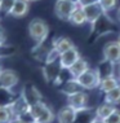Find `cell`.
I'll list each match as a JSON object with an SVG mask.
<instances>
[{"mask_svg": "<svg viewBox=\"0 0 120 123\" xmlns=\"http://www.w3.org/2000/svg\"><path fill=\"white\" fill-rule=\"evenodd\" d=\"M81 91V88H80V86L76 83L75 79H70V80H66L65 84H63L62 87V93H65L66 96H70V95H74L76 92Z\"/></svg>", "mask_w": 120, "mask_h": 123, "instance_id": "cell-19", "label": "cell"}, {"mask_svg": "<svg viewBox=\"0 0 120 123\" xmlns=\"http://www.w3.org/2000/svg\"><path fill=\"white\" fill-rule=\"evenodd\" d=\"M103 58L111 65L120 64V44L116 40L109 42L103 47Z\"/></svg>", "mask_w": 120, "mask_h": 123, "instance_id": "cell-6", "label": "cell"}, {"mask_svg": "<svg viewBox=\"0 0 120 123\" xmlns=\"http://www.w3.org/2000/svg\"><path fill=\"white\" fill-rule=\"evenodd\" d=\"M12 113L8 104L0 105V123H9L12 119Z\"/></svg>", "mask_w": 120, "mask_h": 123, "instance_id": "cell-21", "label": "cell"}, {"mask_svg": "<svg viewBox=\"0 0 120 123\" xmlns=\"http://www.w3.org/2000/svg\"><path fill=\"white\" fill-rule=\"evenodd\" d=\"M105 102H107L110 105H118L120 104V84L114 89L109 91L107 93H105Z\"/></svg>", "mask_w": 120, "mask_h": 123, "instance_id": "cell-18", "label": "cell"}, {"mask_svg": "<svg viewBox=\"0 0 120 123\" xmlns=\"http://www.w3.org/2000/svg\"><path fill=\"white\" fill-rule=\"evenodd\" d=\"M27 115L31 119V122L35 123H52L56 119L53 110L45 102H43V100L29 106Z\"/></svg>", "mask_w": 120, "mask_h": 123, "instance_id": "cell-1", "label": "cell"}, {"mask_svg": "<svg viewBox=\"0 0 120 123\" xmlns=\"http://www.w3.org/2000/svg\"><path fill=\"white\" fill-rule=\"evenodd\" d=\"M116 17H118L119 22H120V6H118V9H116Z\"/></svg>", "mask_w": 120, "mask_h": 123, "instance_id": "cell-28", "label": "cell"}, {"mask_svg": "<svg viewBox=\"0 0 120 123\" xmlns=\"http://www.w3.org/2000/svg\"><path fill=\"white\" fill-rule=\"evenodd\" d=\"M80 57H81V56H80V53H79V51H78L76 47L69 49V51H66V52H63V53L59 55V57H58L59 68H61L62 70H69V69L71 68V66L74 65Z\"/></svg>", "mask_w": 120, "mask_h": 123, "instance_id": "cell-8", "label": "cell"}, {"mask_svg": "<svg viewBox=\"0 0 120 123\" xmlns=\"http://www.w3.org/2000/svg\"><path fill=\"white\" fill-rule=\"evenodd\" d=\"M69 22H71V24L75 25V26H81L86 22L84 11H83L81 6H78V8L72 12V14L70 16V18H69Z\"/></svg>", "mask_w": 120, "mask_h": 123, "instance_id": "cell-16", "label": "cell"}, {"mask_svg": "<svg viewBox=\"0 0 120 123\" xmlns=\"http://www.w3.org/2000/svg\"><path fill=\"white\" fill-rule=\"evenodd\" d=\"M115 109L116 108L114 105H110V104H107V102H103L102 105H99L97 108V110H96V118L105 121V119L107 118L109 115L115 110Z\"/></svg>", "mask_w": 120, "mask_h": 123, "instance_id": "cell-17", "label": "cell"}, {"mask_svg": "<svg viewBox=\"0 0 120 123\" xmlns=\"http://www.w3.org/2000/svg\"><path fill=\"white\" fill-rule=\"evenodd\" d=\"M29 35L32 39L36 45H40L45 42V39L49 35V26L44 19L35 18L29 24Z\"/></svg>", "mask_w": 120, "mask_h": 123, "instance_id": "cell-2", "label": "cell"}, {"mask_svg": "<svg viewBox=\"0 0 120 123\" xmlns=\"http://www.w3.org/2000/svg\"><path fill=\"white\" fill-rule=\"evenodd\" d=\"M116 42H118L119 44H120V34H119V39H118V40H116Z\"/></svg>", "mask_w": 120, "mask_h": 123, "instance_id": "cell-30", "label": "cell"}, {"mask_svg": "<svg viewBox=\"0 0 120 123\" xmlns=\"http://www.w3.org/2000/svg\"><path fill=\"white\" fill-rule=\"evenodd\" d=\"M105 123H120V110L119 109H115V110L105 119Z\"/></svg>", "mask_w": 120, "mask_h": 123, "instance_id": "cell-23", "label": "cell"}, {"mask_svg": "<svg viewBox=\"0 0 120 123\" xmlns=\"http://www.w3.org/2000/svg\"><path fill=\"white\" fill-rule=\"evenodd\" d=\"M27 123H35V122H31V121H30V122H27Z\"/></svg>", "mask_w": 120, "mask_h": 123, "instance_id": "cell-32", "label": "cell"}, {"mask_svg": "<svg viewBox=\"0 0 120 123\" xmlns=\"http://www.w3.org/2000/svg\"><path fill=\"white\" fill-rule=\"evenodd\" d=\"M16 0H0V13H4V14H9L13 4H14Z\"/></svg>", "mask_w": 120, "mask_h": 123, "instance_id": "cell-22", "label": "cell"}, {"mask_svg": "<svg viewBox=\"0 0 120 123\" xmlns=\"http://www.w3.org/2000/svg\"><path fill=\"white\" fill-rule=\"evenodd\" d=\"M88 100H89L88 93L81 89V91L76 92V93H74V95L67 96V105L71 106V108H74L75 110L81 111V110H84V109L86 108V105H88Z\"/></svg>", "mask_w": 120, "mask_h": 123, "instance_id": "cell-9", "label": "cell"}, {"mask_svg": "<svg viewBox=\"0 0 120 123\" xmlns=\"http://www.w3.org/2000/svg\"><path fill=\"white\" fill-rule=\"evenodd\" d=\"M29 9H30V3L27 0H16L11 12H9V16H12L14 18L25 17L29 13Z\"/></svg>", "mask_w": 120, "mask_h": 123, "instance_id": "cell-12", "label": "cell"}, {"mask_svg": "<svg viewBox=\"0 0 120 123\" xmlns=\"http://www.w3.org/2000/svg\"><path fill=\"white\" fill-rule=\"evenodd\" d=\"M9 123H27V122H26L25 119H22V118H12Z\"/></svg>", "mask_w": 120, "mask_h": 123, "instance_id": "cell-26", "label": "cell"}, {"mask_svg": "<svg viewBox=\"0 0 120 123\" xmlns=\"http://www.w3.org/2000/svg\"><path fill=\"white\" fill-rule=\"evenodd\" d=\"M5 40H6L5 32H4V30L0 27V47H4L5 45Z\"/></svg>", "mask_w": 120, "mask_h": 123, "instance_id": "cell-25", "label": "cell"}, {"mask_svg": "<svg viewBox=\"0 0 120 123\" xmlns=\"http://www.w3.org/2000/svg\"><path fill=\"white\" fill-rule=\"evenodd\" d=\"M78 115H79L78 110H75L74 108L66 105V106H63V108H61L58 110L56 118H57L58 123H75Z\"/></svg>", "mask_w": 120, "mask_h": 123, "instance_id": "cell-10", "label": "cell"}, {"mask_svg": "<svg viewBox=\"0 0 120 123\" xmlns=\"http://www.w3.org/2000/svg\"><path fill=\"white\" fill-rule=\"evenodd\" d=\"M91 123H105V121H102V119H98V118L94 117V119H92Z\"/></svg>", "mask_w": 120, "mask_h": 123, "instance_id": "cell-27", "label": "cell"}, {"mask_svg": "<svg viewBox=\"0 0 120 123\" xmlns=\"http://www.w3.org/2000/svg\"><path fill=\"white\" fill-rule=\"evenodd\" d=\"M8 106H9V109H11V113H12L13 118H22L23 119V117L27 115V113H29L30 104L26 101V98L21 95L18 98H16L14 101L9 102Z\"/></svg>", "mask_w": 120, "mask_h": 123, "instance_id": "cell-7", "label": "cell"}, {"mask_svg": "<svg viewBox=\"0 0 120 123\" xmlns=\"http://www.w3.org/2000/svg\"><path fill=\"white\" fill-rule=\"evenodd\" d=\"M98 4L102 8L103 13L107 14L109 12L114 11L116 6H118V0H98Z\"/></svg>", "mask_w": 120, "mask_h": 123, "instance_id": "cell-20", "label": "cell"}, {"mask_svg": "<svg viewBox=\"0 0 120 123\" xmlns=\"http://www.w3.org/2000/svg\"><path fill=\"white\" fill-rule=\"evenodd\" d=\"M76 3H78L79 6H86V5H91V4H96V3H98V0H76Z\"/></svg>", "mask_w": 120, "mask_h": 123, "instance_id": "cell-24", "label": "cell"}, {"mask_svg": "<svg viewBox=\"0 0 120 123\" xmlns=\"http://www.w3.org/2000/svg\"><path fill=\"white\" fill-rule=\"evenodd\" d=\"M19 82V75L16 70L12 69H3L0 73V89L9 91L14 88Z\"/></svg>", "mask_w": 120, "mask_h": 123, "instance_id": "cell-5", "label": "cell"}, {"mask_svg": "<svg viewBox=\"0 0 120 123\" xmlns=\"http://www.w3.org/2000/svg\"><path fill=\"white\" fill-rule=\"evenodd\" d=\"M120 84L119 83V79L115 78L112 74H109V75H105V76H101V82H99V89L105 93H107L109 91L114 89L115 87H118Z\"/></svg>", "mask_w": 120, "mask_h": 123, "instance_id": "cell-15", "label": "cell"}, {"mask_svg": "<svg viewBox=\"0 0 120 123\" xmlns=\"http://www.w3.org/2000/svg\"><path fill=\"white\" fill-rule=\"evenodd\" d=\"M1 70H3V68H1V65H0V73H1Z\"/></svg>", "mask_w": 120, "mask_h": 123, "instance_id": "cell-31", "label": "cell"}, {"mask_svg": "<svg viewBox=\"0 0 120 123\" xmlns=\"http://www.w3.org/2000/svg\"><path fill=\"white\" fill-rule=\"evenodd\" d=\"M83 11H84L86 22H88V24H91V25H94L96 22L101 18V16L103 14V11H102L101 6H99L98 3H96V4H91V5H86V6H83Z\"/></svg>", "mask_w": 120, "mask_h": 123, "instance_id": "cell-11", "label": "cell"}, {"mask_svg": "<svg viewBox=\"0 0 120 123\" xmlns=\"http://www.w3.org/2000/svg\"><path fill=\"white\" fill-rule=\"evenodd\" d=\"M74 47L75 45H74V43L71 42V39L66 38V36H59V38L53 40V49H54L58 55H61V53L69 51V49H71Z\"/></svg>", "mask_w": 120, "mask_h": 123, "instance_id": "cell-14", "label": "cell"}, {"mask_svg": "<svg viewBox=\"0 0 120 123\" xmlns=\"http://www.w3.org/2000/svg\"><path fill=\"white\" fill-rule=\"evenodd\" d=\"M88 69H89L88 61H86V60H84L83 57H80L78 61H76L75 64L69 69L67 71H69V74H70V76H71L72 79H76L79 75H81L83 73L86 71Z\"/></svg>", "mask_w": 120, "mask_h": 123, "instance_id": "cell-13", "label": "cell"}, {"mask_svg": "<svg viewBox=\"0 0 120 123\" xmlns=\"http://www.w3.org/2000/svg\"><path fill=\"white\" fill-rule=\"evenodd\" d=\"M29 3H32V1H38V0H27Z\"/></svg>", "mask_w": 120, "mask_h": 123, "instance_id": "cell-29", "label": "cell"}, {"mask_svg": "<svg viewBox=\"0 0 120 123\" xmlns=\"http://www.w3.org/2000/svg\"><path fill=\"white\" fill-rule=\"evenodd\" d=\"M76 0H56L54 3V13L62 21H69L72 12L78 8Z\"/></svg>", "mask_w": 120, "mask_h": 123, "instance_id": "cell-4", "label": "cell"}, {"mask_svg": "<svg viewBox=\"0 0 120 123\" xmlns=\"http://www.w3.org/2000/svg\"><path fill=\"white\" fill-rule=\"evenodd\" d=\"M76 83L80 86L81 89H94L99 86L101 82V74L98 70L89 68L86 71H84L81 75H79L75 79Z\"/></svg>", "mask_w": 120, "mask_h": 123, "instance_id": "cell-3", "label": "cell"}]
</instances>
